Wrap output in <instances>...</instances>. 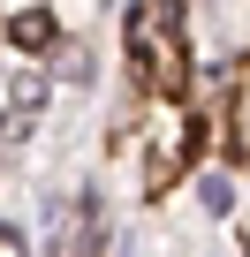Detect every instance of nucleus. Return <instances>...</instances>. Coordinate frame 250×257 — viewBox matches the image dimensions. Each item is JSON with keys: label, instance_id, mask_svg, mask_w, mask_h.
Wrapping results in <instances>:
<instances>
[{"label": "nucleus", "instance_id": "obj_1", "mask_svg": "<svg viewBox=\"0 0 250 257\" xmlns=\"http://www.w3.org/2000/svg\"><path fill=\"white\" fill-rule=\"evenodd\" d=\"M8 38H16V46H31V53H38V46H53V16H46V8H23V16H16V23H8Z\"/></svg>", "mask_w": 250, "mask_h": 257}, {"label": "nucleus", "instance_id": "obj_2", "mask_svg": "<svg viewBox=\"0 0 250 257\" xmlns=\"http://www.w3.org/2000/svg\"><path fill=\"white\" fill-rule=\"evenodd\" d=\"M46 98V76H16V106H38Z\"/></svg>", "mask_w": 250, "mask_h": 257}]
</instances>
